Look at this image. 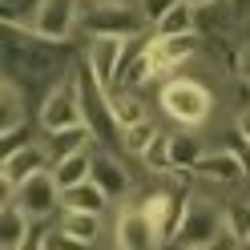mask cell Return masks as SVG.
Masks as SVG:
<instances>
[{
  "instance_id": "6da1fadb",
  "label": "cell",
  "mask_w": 250,
  "mask_h": 250,
  "mask_svg": "<svg viewBox=\"0 0 250 250\" xmlns=\"http://www.w3.org/2000/svg\"><path fill=\"white\" fill-rule=\"evenodd\" d=\"M8 28V37H4V73L8 77H17V81L24 89H37V85H57L61 77H65L77 61L73 57H61V49L65 44H53V41H41L33 33H24V28Z\"/></svg>"
},
{
  "instance_id": "7a4b0ae2",
  "label": "cell",
  "mask_w": 250,
  "mask_h": 250,
  "mask_svg": "<svg viewBox=\"0 0 250 250\" xmlns=\"http://www.w3.org/2000/svg\"><path fill=\"white\" fill-rule=\"evenodd\" d=\"M158 105L178 129H206V121L214 117V89L202 77L174 73L158 85Z\"/></svg>"
},
{
  "instance_id": "3957f363",
  "label": "cell",
  "mask_w": 250,
  "mask_h": 250,
  "mask_svg": "<svg viewBox=\"0 0 250 250\" xmlns=\"http://www.w3.org/2000/svg\"><path fill=\"white\" fill-rule=\"evenodd\" d=\"M81 33L85 37H146L153 28L146 24L142 8L133 0H81Z\"/></svg>"
},
{
  "instance_id": "277c9868",
  "label": "cell",
  "mask_w": 250,
  "mask_h": 250,
  "mask_svg": "<svg viewBox=\"0 0 250 250\" xmlns=\"http://www.w3.org/2000/svg\"><path fill=\"white\" fill-rule=\"evenodd\" d=\"M73 125H85V109H81V57H77V65L61 77L57 85L44 89L41 109H37V129L41 133H61V129H73Z\"/></svg>"
},
{
  "instance_id": "5b68a950",
  "label": "cell",
  "mask_w": 250,
  "mask_h": 250,
  "mask_svg": "<svg viewBox=\"0 0 250 250\" xmlns=\"http://www.w3.org/2000/svg\"><path fill=\"white\" fill-rule=\"evenodd\" d=\"M12 28H24V33L53 41V44H69L73 33L81 28V0H41L37 17L28 24H12Z\"/></svg>"
},
{
  "instance_id": "8992f818",
  "label": "cell",
  "mask_w": 250,
  "mask_h": 250,
  "mask_svg": "<svg viewBox=\"0 0 250 250\" xmlns=\"http://www.w3.org/2000/svg\"><path fill=\"white\" fill-rule=\"evenodd\" d=\"M113 250H166V238L158 222L137 206V202H121L113 218Z\"/></svg>"
},
{
  "instance_id": "52a82bcc",
  "label": "cell",
  "mask_w": 250,
  "mask_h": 250,
  "mask_svg": "<svg viewBox=\"0 0 250 250\" xmlns=\"http://www.w3.org/2000/svg\"><path fill=\"white\" fill-rule=\"evenodd\" d=\"M81 109H85V125L93 129V137H97L101 146L121 137L117 121H113V109H109V89L85 69V61H81Z\"/></svg>"
},
{
  "instance_id": "ba28073f",
  "label": "cell",
  "mask_w": 250,
  "mask_h": 250,
  "mask_svg": "<svg viewBox=\"0 0 250 250\" xmlns=\"http://www.w3.org/2000/svg\"><path fill=\"white\" fill-rule=\"evenodd\" d=\"M4 202L21 206L28 214V222H49V218H61V186L53 182V174H37L33 182H24L21 190H12Z\"/></svg>"
},
{
  "instance_id": "9c48e42d",
  "label": "cell",
  "mask_w": 250,
  "mask_h": 250,
  "mask_svg": "<svg viewBox=\"0 0 250 250\" xmlns=\"http://www.w3.org/2000/svg\"><path fill=\"white\" fill-rule=\"evenodd\" d=\"M125 49H129V41H125V37H89V44H85L81 61H85V69L97 77L105 89H117Z\"/></svg>"
},
{
  "instance_id": "30bf717a",
  "label": "cell",
  "mask_w": 250,
  "mask_h": 250,
  "mask_svg": "<svg viewBox=\"0 0 250 250\" xmlns=\"http://www.w3.org/2000/svg\"><path fill=\"white\" fill-rule=\"evenodd\" d=\"M49 169H53V158H49V149H44V142H33L21 153L0 158V186H4V198L12 190H21L24 182H33L37 174H49Z\"/></svg>"
},
{
  "instance_id": "8fae6325",
  "label": "cell",
  "mask_w": 250,
  "mask_h": 250,
  "mask_svg": "<svg viewBox=\"0 0 250 250\" xmlns=\"http://www.w3.org/2000/svg\"><path fill=\"white\" fill-rule=\"evenodd\" d=\"M194 178H202L206 186H230V190L234 186H250L242 162L234 158L226 146H210L206 153H202V162L194 166Z\"/></svg>"
},
{
  "instance_id": "7c38bea8",
  "label": "cell",
  "mask_w": 250,
  "mask_h": 250,
  "mask_svg": "<svg viewBox=\"0 0 250 250\" xmlns=\"http://www.w3.org/2000/svg\"><path fill=\"white\" fill-rule=\"evenodd\" d=\"M93 182L105 190V198L113 202V206L129 202V186H133V182H129V169H125V166H121V162H117L101 142L93 146Z\"/></svg>"
},
{
  "instance_id": "4fadbf2b",
  "label": "cell",
  "mask_w": 250,
  "mask_h": 250,
  "mask_svg": "<svg viewBox=\"0 0 250 250\" xmlns=\"http://www.w3.org/2000/svg\"><path fill=\"white\" fill-rule=\"evenodd\" d=\"M41 142H44V149H49L53 162H65V158H73V153L93 149L97 137H93L89 125H73V129H61V133H41Z\"/></svg>"
},
{
  "instance_id": "5bb4252c",
  "label": "cell",
  "mask_w": 250,
  "mask_h": 250,
  "mask_svg": "<svg viewBox=\"0 0 250 250\" xmlns=\"http://www.w3.org/2000/svg\"><path fill=\"white\" fill-rule=\"evenodd\" d=\"M109 109H113L117 129H129V125H137V121H149L146 97L133 93V89H109Z\"/></svg>"
},
{
  "instance_id": "9a60e30c",
  "label": "cell",
  "mask_w": 250,
  "mask_h": 250,
  "mask_svg": "<svg viewBox=\"0 0 250 250\" xmlns=\"http://www.w3.org/2000/svg\"><path fill=\"white\" fill-rule=\"evenodd\" d=\"M109 206L113 202L105 198V190L97 182H85V186H73V190L61 194V210H81V214H109Z\"/></svg>"
},
{
  "instance_id": "2e32d148",
  "label": "cell",
  "mask_w": 250,
  "mask_h": 250,
  "mask_svg": "<svg viewBox=\"0 0 250 250\" xmlns=\"http://www.w3.org/2000/svg\"><path fill=\"white\" fill-rule=\"evenodd\" d=\"M53 182L61 186V194L65 190H73V186H85V182H93V149H85V153H73V158H65V162H53Z\"/></svg>"
},
{
  "instance_id": "e0dca14e",
  "label": "cell",
  "mask_w": 250,
  "mask_h": 250,
  "mask_svg": "<svg viewBox=\"0 0 250 250\" xmlns=\"http://www.w3.org/2000/svg\"><path fill=\"white\" fill-rule=\"evenodd\" d=\"M190 33H202V21H198V8L194 4H174L166 17L153 24V37H190Z\"/></svg>"
},
{
  "instance_id": "ac0fdd59",
  "label": "cell",
  "mask_w": 250,
  "mask_h": 250,
  "mask_svg": "<svg viewBox=\"0 0 250 250\" xmlns=\"http://www.w3.org/2000/svg\"><path fill=\"white\" fill-rule=\"evenodd\" d=\"M24 85L17 77L4 73V81H0V129H12V125H24Z\"/></svg>"
},
{
  "instance_id": "d6986e66",
  "label": "cell",
  "mask_w": 250,
  "mask_h": 250,
  "mask_svg": "<svg viewBox=\"0 0 250 250\" xmlns=\"http://www.w3.org/2000/svg\"><path fill=\"white\" fill-rule=\"evenodd\" d=\"M206 149L210 146L198 137V129H174V133H169V153H174V166L178 169H194Z\"/></svg>"
},
{
  "instance_id": "ffe728a7",
  "label": "cell",
  "mask_w": 250,
  "mask_h": 250,
  "mask_svg": "<svg viewBox=\"0 0 250 250\" xmlns=\"http://www.w3.org/2000/svg\"><path fill=\"white\" fill-rule=\"evenodd\" d=\"M158 137H162V125L149 117V121H137V125H129V129H121L117 146H121V153H129V158L142 162V158H146V149L158 142Z\"/></svg>"
},
{
  "instance_id": "44dd1931",
  "label": "cell",
  "mask_w": 250,
  "mask_h": 250,
  "mask_svg": "<svg viewBox=\"0 0 250 250\" xmlns=\"http://www.w3.org/2000/svg\"><path fill=\"white\" fill-rule=\"evenodd\" d=\"M28 230H33L28 214L21 206H12V202H0V238H4V250H21Z\"/></svg>"
},
{
  "instance_id": "7402d4cb",
  "label": "cell",
  "mask_w": 250,
  "mask_h": 250,
  "mask_svg": "<svg viewBox=\"0 0 250 250\" xmlns=\"http://www.w3.org/2000/svg\"><path fill=\"white\" fill-rule=\"evenodd\" d=\"M61 226H65L73 238H81V242H97L101 238V230H105V218L101 214H81V210H61V218H57Z\"/></svg>"
},
{
  "instance_id": "603a6c76",
  "label": "cell",
  "mask_w": 250,
  "mask_h": 250,
  "mask_svg": "<svg viewBox=\"0 0 250 250\" xmlns=\"http://www.w3.org/2000/svg\"><path fill=\"white\" fill-rule=\"evenodd\" d=\"M226 234L230 242H250V198H234L226 202Z\"/></svg>"
},
{
  "instance_id": "cb8c5ba5",
  "label": "cell",
  "mask_w": 250,
  "mask_h": 250,
  "mask_svg": "<svg viewBox=\"0 0 250 250\" xmlns=\"http://www.w3.org/2000/svg\"><path fill=\"white\" fill-rule=\"evenodd\" d=\"M142 166L149 169V174H158V178H166L169 169H178V166H174V153H169V133H166V129H162V137H158V142L146 149Z\"/></svg>"
},
{
  "instance_id": "d4e9b609",
  "label": "cell",
  "mask_w": 250,
  "mask_h": 250,
  "mask_svg": "<svg viewBox=\"0 0 250 250\" xmlns=\"http://www.w3.org/2000/svg\"><path fill=\"white\" fill-rule=\"evenodd\" d=\"M41 142V137L33 133V125H12V129H0V158H8V153H21L24 146H33Z\"/></svg>"
},
{
  "instance_id": "484cf974",
  "label": "cell",
  "mask_w": 250,
  "mask_h": 250,
  "mask_svg": "<svg viewBox=\"0 0 250 250\" xmlns=\"http://www.w3.org/2000/svg\"><path fill=\"white\" fill-rule=\"evenodd\" d=\"M44 250H93V246L81 242V238H73L61 222H49L44 226Z\"/></svg>"
},
{
  "instance_id": "4316f807",
  "label": "cell",
  "mask_w": 250,
  "mask_h": 250,
  "mask_svg": "<svg viewBox=\"0 0 250 250\" xmlns=\"http://www.w3.org/2000/svg\"><path fill=\"white\" fill-rule=\"evenodd\" d=\"M41 0H0V12H4V24H28L37 17Z\"/></svg>"
},
{
  "instance_id": "83f0119b",
  "label": "cell",
  "mask_w": 250,
  "mask_h": 250,
  "mask_svg": "<svg viewBox=\"0 0 250 250\" xmlns=\"http://www.w3.org/2000/svg\"><path fill=\"white\" fill-rule=\"evenodd\" d=\"M174 4H182V0H137V8H142V17H146V24H149V28L158 24V21H162Z\"/></svg>"
},
{
  "instance_id": "f1b7e54d",
  "label": "cell",
  "mask_w": 250,
  "mask_h": 250,
  "mask_svg": "<svg viewBox=\"0 0 250 250\" xmlns=\"http://www.w3.org/2000/svg\"><path fill=\"white\" fill-rule=\"evenodd\" d=\"M230 24H250V0H222Z\"/></svg>"
},
{
  "instance_id": "f546056e",
  "label": "cell",
  "mask_w": 250,
  "mask_h": 250,
  "mask_svg": "<svg viewBox=\"0 0 250 250\" xmlns=\"http://www.w3.org/2000/svg\"><path fill=\"white\" fill-rule=\"evenodd\" d=\"M234 133H238V137H246V142H250V101L238 109V113H234Z\"/></svg>"
},
{
  "instance_id": "4dcf8cb0",
  "label": "cell",
  "mask_w": 250,
  "mask_h": 250,
  "mask_svg": "<svg viewBox=\"0 0 250 250\" xmlns=\"http://www.w3.org/2000/svg\"><path fill=\"white\" fill-rule=\"evenodd\" d=\"M238 77H242V85H250V41L242 44V53H238Z\"/></svg>"
},
{
  "instance_id": "1f68e13d",
  "label": "cell",
  "mask_w": 250,
  "mask_h": 250,
  "mask_svg": "<svg viewBox=\"0 0 250 250\" xmlns=\"http://www.w3.org/2000/svg\"><path fill=\"white\" fill-rule=\"evenodd\" d=\"M186 4H194V8L202 12V8H210V4H218V0H186Z\"/></svg>"
},
{
  "instance_id": "d6a6232c",
  "label": "cell",
  "mask_w": 250,
  "mask_h": 250,
  "mask_svg": "<svg viewBox=\"0 0 250 250\" xmlns=\"http://www.w3.org/2000/svg\"><path fill=\"white\" fill-rule=\"evenodd\" d=\"M210 250H234V242H230V238H222V242H214Z\"/></svg>"
},
{
  "instance_id": "836d02e7",
  "label": "cell",
  "mask_w": 250,
  "mask_h": 250,
  "mask_svg": "<svg viewBox=\"0 0 250 250\" xmlns=\"http://www.w3.org/2000/svg\"><path fill=\"white\" fill-rule=\"evenodd\" d=\"M234 250H250V242H238V246H234Z\"/></svg>"
}]
</instances>
